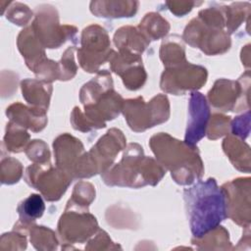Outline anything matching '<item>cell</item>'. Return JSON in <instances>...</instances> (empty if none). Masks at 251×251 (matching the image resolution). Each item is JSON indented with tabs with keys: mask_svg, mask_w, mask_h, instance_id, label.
Listing matches in <instances>:
<instances>
[{
	"mask_svg": "<svg viewBox=\"0 0 251 251\" xmlns=\"http://www.w3.org/2000/svg\"><path fill=\"white\" fill-rule=\"evenodd\" d=\"M183 199L194 238H199L216 228L226 217V194L215 178L199 180L184 189Z\"/></svg>",
	"mask_w": 251,
	"mask_h": 251,
	"instance_id": "obj_1",
	"label": "cell"
},
{
	"mask_svg": "<svg viewBox=\"0 0 251 251\" xmlns=\"http://www.w3.org/2000/svg\"><path fill=\"white\" fill-rule=\"evenodd\" d=\"M149 145L158 163L171 172L176 183L189 185L202 176L204 167L197 147L172 137L166 132L153 135Z\"/></svg>",
	"mask_w": 251,
	"mask_h": 251,
	"instance_id": "obj_2",
	"label": "cell"
},
{
	"mask_svg": "<svg viewBox=\"0 0 251 251\" xmlns=\"http://www.w3.org/2000/svg\"><path fill=\"white\" fill-rule=\"evenodd\" d=\"M165 174V168L158 161L145 156L139 144L130 143L121 162L103 173L102 178L107 185L138 188L148 184L156 185Z\"/></svg>",
	"mask_w": 251,
	"mask_h": 251,
	"instance_id": "obj_3",
	"label": "cell"
},
{
	"mask_svg": "<svg viewBox=\"0 0 251 251\" xmlns=\"http://www.w3.org/2000/svg\"><path fill=\"white\" fill-rule=\"evenodd\" d=\"M124 101L113 88L94 103L85 105L84 112H81L78 107H75L71 115L73 127L82 132L105 127L107 121L115 119L120 114Z\"/></svg>",
	"mask_w": 251,
	"mask_h": 251,
	"instance_id": "obj_4",
	"label": "cell"
},
{
	"mask_svg": "<svg viewBox=\"0 0 251 251\" xmlns=\"http://www.w3.org/2000/svg\"><path fill=\"white\" fill-rule=\"evenodd\" d=\"M122 112L128 126L133 131L140 132L167 122L170 117V103L164 94L153 97L148 103L139 96L125 100Z\"/></svg>",
	"mask_w": 251,
	"mask_h": 251,
	"instance_id": "obj_5",
	"label": "cell"
},
{
	"mask_svg": "<svg viewBox=\"0 0 251 251\" xmlns=\"http://www.w3.org/2000/svg\"><path fill=\"white\" fill-rule=\"evenodd\" d=\"M30 27L43 48H59L67 40L75 38L76 27L60 25L57 10L50 5H41L35 11Z\"/></svg>",
	"mask_w": 251,
	"mask_h": 251,
	"instance_id": "obj_6",
	"label": "cell"
},
{
	"mask_svg": "<svg viewBox=\"0 0 251 251\" xmlns=\"http://www.w3.org/2000/svg\"><path fill=\"white\" fill-rule=\"evenodd\" d=\"M183 39L194 48H199L207 55L226 52L231 44L229 34L214 24L195 18L189 22L183 32Z\"/></svg>",
	"mask_w": 251,
	"mask_h": 251,
	"instance_id": "obj_7",
	"label": "cell"
},
{
	"mask_svg": "<svg viewBox=\"0 0 251 251\" xmlns=\"http://www.w3.org/2000/svg\"><path fill=\"white\" fill-rule=\"evenodd\" d=\"M80 42L77 59L80 67L88 73L97 72L101 65L109 61L114 52L107 31L98 25L85 27L82 30Z\"/></svg>",
	"mask_w": 251,
	"mask_h": 251,
	"instance_id": "obj_8",
	"label": "cell"
},
{
	"mask_svg": "<svg viewBox=\"0 0 251 251\" xmlns=\"http://www.w3.org/2000/svg\"><path fill=\"white\" fill-rule=\"evenodd\" d=\"M249 71L238 80L218 79L208 93L210 104L223 112L241 111L249 107Z\"/></svg>",
	"mask_w": 251,
	"mask_h": 251,
	"instance_id": "obj_9",
	"label": "cell"
},
{
	"mask_svg": "<svg viewBox=\"0 0 251 251\" xmlns=\"http://www.w3.org/2000/svg\"><path fill=\"white\" fill-rule=\"evenodd\" d=\"M56 165L72 178L90 177L87 155L79 139L64 133L53 143Z\"/></svg>",
	"mask_w": 251,
	"mask_h": 251,
	"instance_id": "obj_10",
	"label": "cell"
},
{
	"mask_svg": "<svg viewBox=\"0 0 251 251\" xmlns=\"http://www.w3.org/2000/svg\"><path fill=\"white\" fill-rule=\"evenodd\" d=\"M25 178L30 186L39 190L47 201L59 200L73 180L64 171L52 167L49 162L29 166Z\"/></svg>",
	"mask_w": 251,
	"mask_h": 251,
	"instance_id": "obj_11",
	"label": "cell"
},
{
	"mask_svg": "<svg viewBox=\"0 0 251 251\" xmlns=\"http://www.w3.org/2000/svg\"><path fill=\"white\" fill-rule=\"evenodd\" d=\"M96 218L88 210L68 206L58 224V233L62 241L69 244L83 243L98 231Z\"/></svg>",
	"mask_w": 251,
	"mask_h": 251,
	"instance_id": "obj_12",
	"label": "cell"
},
{
	"mask_svg": "<svg viewBox=\"0 0 251 251\" xmlns=\"http://www.w3.org/2000/svg\"><path fill=\"white\" fill-rule=\"evenodd\" d=\"M207 70L198 65L186 62L164 71L160 86L167 93L183 95L186 91H195L207 81Z\"/></svg>",
	"mask_w": 251,
	"mask_h": 251,
	"instance_id": "obj_13",
	"label": "cell"
},
{
	"mask_svg": "<svg viewBox=\"0 0 251 251\" xmlns=\"http://www.w3.org/2000/svg\"><path fill=\"white\" fill-rule=\"evenodd\" d=\"M226 217L238 226H250V178L239 177L225 183Z\"/></svg>",
	"mask_w": 251,
	"mask_h": 251,
	"instance_id": "obj_14",
	"label": "cell"
},
{
	"mask_svg": "<svg viewBox=\"0 0 251 251\" xmlns=\"http://www.w3.org/2000/svg\"><path fill=\"white\" fill-rule=\"evenodd\" d=\"M126 137L120 129L111 128L87 152V158L93 176L105 173L116 156L126 147Z\"/></svg>",
	"mask_w": 251,
	"mask_h": 251,
	"instance_id": "obj_15",
	"label": "cell"
},
{
	"mask_svg": "<svg viewBox=\"0 0 251 251\" xmlns=\"http://www.w3.org/2000/svg\"><path fill=\"white\" fill-rule=\"evenodd\" d=\"M109 62L111 70L122 77L127 89L137 90L142 87L147 75L143 68L140 55L126 51H119V53L114 51Z\"/></svg>",
	"mask_w": 251,
	"mask_h": 251,
	"instance_id": "obj_16",
	"label": "cell"
},
{
	"mask_svg": "<svg viewBox=\"0 0 251 251\" xmlns=\"http://www.w3.org/2000/svg\"><path fill=\"white\" fill-rule=\"evenodd\" d=\"M210 115V107L204 95L193 91L189 99L188 122L184 137L185 143L195 146V144L204 137Z\"/></svg>",
	"mask_w": 251,
	"mask_h": 251,
	"instance_id": "obj_17",
	"label": "cell"
},
{
	"mask_svg": "<svg viewBox=\"0 0 251 251\" xmlns=\"http://www.w3.org/2000/svg\"><path fill=\"white\" fill-rule=\"evenodd\" d=\"M6 115L10 121L34 132L42 130L47 124L46 111L33 107L27 108L21 103L12 104L7 108Z\"/></svg>",
	"mask_w": 251,
	"mask_h": 251,
	"instance_id": "obj_18",
	"label": "cell"
},
{
	"mask_svg": "<svg viewBox=\"0 0 251 251\" xmlns=\"http://www.w3.org/2000/svg\"><path fill=\"white\" fill-rule=\"evenodd\" d=\"M17 43L19 51L25 58L26 66L32 72L47 59L44 48L35 37L30 25L20 32Z\"/></svg>",
	"mask_w": 251,
	"mask_h": 251,
	"instance_id": "obj_19",
	"label": "cell"
},
{
	"mask_svg": "<svg viewBox=\"0 0 251 251\" xmlns=\"http://www.w3.org/2000/svg\"><path fill=\"white\" fill-rule=\"evenodd\" d=\"M23 97L31 107L47 111L52 93V84L41 79L26 78L21 82Z\"/></svg>",
	"mask_w": 251,
	"mask_h": 251,
	"instance_id": "obj_20",
	"label": "cell"
},
{
	"mask_svg": "<svg viewBox=\"0 0 251 251\" xmlns=\"http://www.w3.org/2000/svg\"><path fill=\"white\" fill-rule=\"evenodd\" d=\"M114 42L119 51H126L135 55H141L150 44V41L137 27L128 25L117 29L114 35Z\"/></svg>",
	"mask_w": 251,
	"mask_h": 251,
	"instance_id": "obj_21",
	"label": "cell"
},
{
	"mask_svg": "<svg viewBox=\"0 0 251 251\" xmlns=\"http://www.w3.org/2000/svg\"><path fill=\"white\" fill-rule=\"evenodd\" d=\"M138 7L136 1H92L91 12L103 18H128L132 17Z\"/></svg>",
	"mask_w": 251,
	"mask_h": 251,
	"instance_id": "obj_22",
	"label": "cell"
},
{
	"mask_svg": "<svg viewBox=\"0 0 251 251\" xmlns=\"http://www.w3.org/2000/svg\"><path fill=\"white\" fill-rule=\"evenodd\" d=\"M223 148L233 167L241 172H250V148L243 140L234 135L225 138Z\"/></svg>",
	"mask_w": 251,
	"mask_h": 251,
	"instance_id": "obj_23",
	"label": "cell"
},
{
	"mask_svg": "<svg viewBox=\"0 0 251 251\" xmlns=\"http://www.w3.org/2000/svg\"><path fill=\"white\" fill-rule=\"evenodd\" d=\"M111 89H113V79L110 73L106 70L100 71L95 77L81 87L79 100L83 106L94 103Z\"/></svg>",
	"mask_w": 251,
	"mask_h": 251,
	"instance_id": "obj_24",
	"label": "cell"
},
{
	"mask_svg": "<svg viewBox=\"0 0 251 251\" xmlns=\"http://www.w3.org/2000/svg\"><path fill=\"white\" fill-rule=\"evenodd\" d=\"M160 58L166 69L175 68L187 62L184 46L179 36L172 35L163 41L160 49Z\"/></svg>",
	"mask_w": 251,
	"mask_h": 251,
	"instance_id": "obj_25",
	"label": "cell"
},
{
	"mask_svg": "<svg viewBox=\"0 0 251 251\" xmlns=\"http://www.w3.org/2000/svg\"><path fill=\"white\" fill-rule=\"evenodd\" d=\"M27 228L30 232V242L37 250H54L57 248L58 241L55 232L52 229L46 226H35L34 224L25 226L17 223L15 225V229H18L19 231Z\"/></svg>",
	"mask_w": 251,
	"mask_h": 251,
	"instance_id": "obj_26",
	"label": "cell"
},
{
	"mask_svg": "<svg viewBox=\"0 0 251 251\" xmlns=\"http://www.w3.org/2000/svg\"><path fill=\"white\" fill-rule=\"evenodd\" d=\"M45 205L42 197L39 194H30L28 197L24 199L18 206L17 211L20 216L21 225H31L36 219L43 215Z\"/></svg>",
	"mask_w": 251,
	"mask_h": 251,
	"instance_id": "obj_27",
	"label": "cell"
},
{
	"mask_svg": "<svg viewBox=\"0 0 251 251\" xmlns=\"http://www.w3.org/2000/svg\"><path fill=\"white\" fill-rule=\"evenodd\" d=\"M192 243L199 249H231L228 232L223 226H217L199 238H192Z\"/></svg>",
	"mask_w": 251,
	"mask_h": 251,
	"instance_id": "obj_28",
	"label": "cell"
},
{
	"mask_svg": "<svg viewBox=\"0 0 251 251\" xmlns=\"http://www.w3.org/2000/svg\"><path fill=\"white\" fill-rule=\"evenodd\" d=\"M137 28L150 41L165 36L170 29V25L159 14L149 13L145 15Z\"/></svg>",
	"mask_w": 251,
	"mask_h": 251,
	"instance_id": "obj_29",
	"label": "cell"
},
{
	"mask_svg": "<svg viewBox=\"0 0 251 251\" xmlns=\"http://www.w3.org/2000/svg\"><path fill=\"white\" fill-rule=\"evenodd\" d=\"M29 134L25 128L11 122L7 124L6 134L4 137V144L8 151L19 153L25 150V145L28 143Z\"/></svg>",
	"mask_w": 251,
	"mask_h": 251,
	"instance_id": "obj_30",
	"label": "cell"
},
{
	"mask_svg": "<svg viewBox=\"0 0 251 251\" xmlns=\"http://www.w3.org/2000/svg\"><path fill=\"white\" fill-rule=\"evenodd\" d=\"M95 198L94 186L86 181L78 182L73 191V196L68 202V206L88 210L89 205Z\"/></svg>",
	"mask_w": 251,
	"mask_h": 251,
	"instance_id": "obj_31",
	"label": "cell"
},
{
	"mask_svg": "<svg viewBox=\"0 0 251 251\" xmlns=\"http://www.w3.org/2000/svg\"><path fill=\"white\" fill-rule=\"evenodd\" d=\"M249 3H233L224 7L226 15V26L228 33H232L249 15Z\"/></svg>",
	"mask_w": 251,
	"mask_h": 251,
	"instance_id": "obj_32",
	"label": "cell"
},
{
	"mask_svg": "<svg viewBox=\"0 0 251 251\" xmlns=\"http://www.w3.org/2000/svg\"><path fill=\"white\" fill-rule=\"evenodd\" d=\"M23 175L22 164L11 157L2 158L1 162V182L12 184L18 182Z\"/></svg>",
	"mask_w": 251,
	"mask_h": 251,
	"instance_id": "obj_33",
	"label": "cell"
},
{
	"mask_svg": "<svg viewBox=\"0 0 251 251\" xmlns=\"http://www.w3.org/2000/svg\"><path fill=\"white\" fill-rule=\"evenodd\" d=\"M230 126V117L222 114H214L209 120L206 133L209 139H218L228 133Z\"/></svg>",
	"mask_w": 251,
	"mask_h": 251,
	"instance_id": "obj_34",
	"label": "cell"
},
{
	"mask_svg": "<svg viewBox=\"0 0 251 251\" xmlns=\"http://www.w3.org/2000/svg\"><path fill=\"white\" fill-rule=\"evenodd\" d=\"M28 159L36 164H45L50 161V151L47 144L40 139L32 140L25 148Z\"/></svg>",
	"mask_w": 251,
	"mask_h": 251,
	"instance_id": "obj_35",
	"label": "cell"
},
{
	"mask_svg": "<svg viewBox=\"0 0 251 251\" xmlns=\"http://www.w3.org/2000/svg\"><path fill=\"white\" fill-rule=\"evenodd\" d=\"M74 52L75 47H69L59 62L61 68V80L72 79L76 74L77 67L74 60Z\"/></svg>",
	"mask_w": 251,
	"mask_h": 251,
	"instance_id": "obj_36",
	"label": "cell"
},
{
	"mask_svg": "<svg viewBox=\"0 0 251 251\" xmlns=\"http://www.w3.org/2000/svg\"><path fill=\"white\" fill-rule=\"evenodd\" d=\"M32 18V12L22 3H14L7 13V19L18 25H26Z\"/></svg>",
	"mask_w": 251,
	"mask_h": 251,
	"instance_id": "obj_37",
	"label": "cell"
},
{
	"mask_svg": "<svg viewBox=\"0 0 251 251\" xmlns=\"http://www.w3.org/2000/svg\"><path fill=\"white\" fill-rule=\"evenodd\" d=\"M231 131L234 136L244 139L248 136L250 130V112L236 117L230 125Z\"/></svg>",
	"mask_w": 251,
	"mask_h": 251,
	"instance_id": "obj_38",
	"label": "cell"
},
{
	"mask_svg": "<svg viewBox=\"0 0 251 251\" xmlns=\"http://www.w3.org/2000/svg\"><path fill=\"white\" fill-rule=\"evenodd\" d=\"M166 5L169 7L170 11L174 13L177 17H182L185 14L189 13L192 8L197 5L195 2H190V1H171L167 2Z\"/></svg>",
	"mask_w": 251,
	"mask_h": 251,
	"instance_id": "obj_39",
	"label": "cell"
}]
</instances>
